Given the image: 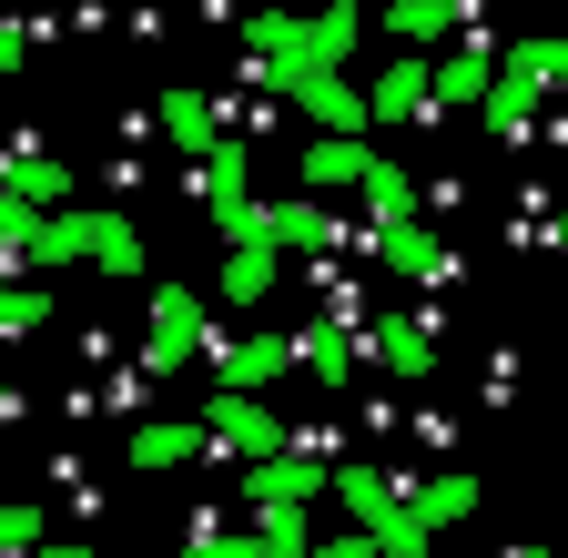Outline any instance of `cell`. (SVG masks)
Instances as JSON below:
<instances>
[{
  "label": "cell",
  "instance_id": "obj_1",
  "mask_svg": "<svg viewBox=\"0 0 568 558\" xmlns=\"http://www.w3.org/2000/svg\"><path fill=\"white\" fill-rule=\"evenodd\" d=\"M244 51H254V82L345 72V61L366 51V11H355V0H325L315 21H295V11H254V21H244Z\"/></svg>",
  "mask_w": 568,
  "mask_h": 558
},
{
  "label": "cell",
  "instance_id": "obj_2",
  "mask_svg": "<svg viewBox=\"0 0 568 558\" xmlns=\"http://www.w3.org/2000/svg\"><path fill=\"white\" fill-rule=\"evenodd\" d=\"M335 508L355 518V538H366L376 558H426V548H437V538L406 518V487L386 467H335Z\"/></svg>",
  "mask_w": 568,
  "mask_h": 558
},
{
  "label": "cell",
  "instance_id": "obj_3",
  "mask_svg": "<svg viewBox=\"0 0 568 558\" xmlns=\"http://www.w3.org/2000/svg\"><path fill=\"white\" fill-rule=\"evenodd\" d=\"M203 437H213V457H244V467H264V457L295 447V427H284L264 396H224V386L203 396Z\"/></svg>",
  "mask_w": 568,
  "mask_h": 558
},
{
  "label": "cell",
  "instance_id": "obj_4",
  "mask_svg": "<svg viewBox=\"0 0 568 558\" xmlns=\"http://www.w3.org/2000/svg\"><path fill=\"white\" fill-rule=\"evenodd\" d=\"M213 356V335H203V295L193 285H153V335H142V376H183Z\"/></svg>",
  "mask_w": 568,
  "mask_h": 558
},
{
  "label": "cell",
  "instance_id": "obj_5",
  "mask_svg": "<svg viewBox=\"0 0 568 558\" xmlns=\"http://www.w3.org/2000/svg\"><path fill=\"white\" fill-rule=\"evenodd\" d=\"M315 498H335V457H315V447H284V457L244 467V508H254V518H274V508H315Z\"/></svg>",
  "mask_w": 568,
  "mask_h": 558
},
{
  "label": "cell",
  "instance_id": "obj_6",
  "mask_svg": "<svg viewBox=\"0 0 568 558\" xmlns=\"http://www.w3.org/2000/svg\"><path fill=\"white\" fill-rule=\"evenodd\" d=\"M284 102H295V112H315V143H366V92H355L345 72H295V82H274Z\"/></svg>",
  "mask_w": 568,
  "mask_h": 558
},
{
  "label": "cell",
  "instance_id": "obj_7",
  "mask_svg": "<svg viewBox=\"0 0 568 558\" xmlns=\"http://www.w3.org/2000/svg\"><path fill=\"white\" fill-rule=\"evenodd\" d=\"M487 92H497V41L467 31L447 61H426V102H437V122H447V112H477Z\"/></svg>",
  "mask_w": 568,
  "mask_h": 558
},
{
  "label": "cell",
  "instance_id": "obj_8",
  "mask_svg": "<svg viewBox=\"0 0 568 558\" xmlns=\"http://www.w3.org/2000/svg\"><path fill=\"white\" fill-rule=\"evenodd\" d=\"M366 366L396 376V386H416L426 366H437V325H426V315H376L366 325Z\"/></svg>",
  "mask_w": 568,
  "mask_h": 558
},
{
  "label": "cell",
  "instance_id": "obj_9",
  "mask_svg": "<svg viewBox=\"0 0 568 558\" xmlns=\"http://www.w3.org/2000/svg\"><path fill=\"white\" fill-rule=\"evenodd\" d=\"M102 254V203H71V214H51L21 254V274H71V264H92Z\"/></svg>",
  "mask_w": 568,
  "mask_h": 558
},
{
  "label": "cell",
  "instance_id": "obj_10",
  "mask_svg": "<svg viewBox=\"0 0 568 558\" xmlns=\"http://www.w3.org/2000/svg\"><path fill=\"white\" fill-rule=\"evenodd\" d=\"M274 376H295V335H244V345H213V386H224V396H264Z\"/></svg>",
  "mask_w": 568,
  "mask_h": 558
},
{
  "label": "cell",
  "instance_id": "obj_11",
  "mask_svg": "<svg viewBox=\"0 0 568 558\" xmlns=\"http://www.w3.org/2000/svg\"><path fill=\"white\" fill-rule=\"evenodd\" d=\"M183 193L203 203V214H234V203H254V153H244V132H224L193 173H183Z\"/></svg>",
  "mask_w": 568,
  "mask_h": 558
},
{
  "label": "cell",
  "instance_id": "obj_12",
  "mask_svg": "<svg viewBox=\"0 0 568 558\" xmlns=\"http://www.w3.org/2000/svg\"><path fill=\"white\" fill-rule=\"evenodd\" d=\"M153 122H163V143H173L183 163H203L213 143H224V102H213V92H193V82H173V92L153 102Z\"/></svg>",
  "mask_w": 568,
  "mask_h": 558
},
{
  "label": "cell",
  "instance_id": "obj_13",
  "mask_svg": "<svg viewBox=\"0 0 568 558\" xmlns=\"http://www.w3.org/2000/svg\"><path fill=\"white\" fill-rule=\"evenodd\" d=\"M193 457H213L203 416H153V427H132V437H122V467H142V477H163V467H193Z\"/></svg>",
  "mask_w": 568,
  "mask_h": 558
},
{
  "label": "cell",
  "instance_id": "obj_14",
  "mask_svg": "<svg viewBox=\"0 0 568 558\" xmlns=\"http://www.w3.org/2000/svg\"><path fill=\"white\" fill-rule=\"evenodd\" d=\"M355 356H366V335H355V315L335 305V315H315L305 335H295V366L315 376V386H355Z\"/></svg>",
  "mask_w": 568,
  "mask_h": 558
},
{
  "label": "cell",
  "instance_id": "obj_15",
  "mask_svg": "<svg viewBox=\"0 0 568 558\" xmlns=\"http://www.w3.org/2000/svg\"><path fill=\"white\" fill-rule=\"evenodd\" d=\"M355 193H366V234H406V224L426 214V183H416V173H396L386 153L366 163V183H355Z\"/></svg>",
  "mask_w": 568,
  "mask_h": 558
},
{
  "label": "cell",
  "instance_id": "obj_16",
  "mask_svg": "<svg viewBox=\"0 0 568 558\" xmlns=\"http://www.w3.org/2000/svg\"><path fill=\"white\" fill-rule=\"evenodd\" d=\"M366 112L376 122H437V102H426V51H396L386 72L366 82Z\"/></svg>",
  "mask_w": 568,
  "mask_h": 558
},
{
  "label": "cell",
  "instance_id": "obj_17",
  "mask_svg": "<svg viewBox=\"0 0 568 558\" xmlns=\"http://www.w3.org/2000/svg\"><path fill=\"white\" fill-rule=\"evenodd\" d=\"M366 254H376L386 274H406V285H447V274H457V254L426 234V224H406V234H366Z\"/></svg>",
  "mask_w": 568,
  "mask_h": 558
},
{
  "label": "cell",
  "instance_id": "obj_18",
  "mask_svg": "<svg viewBox=\"0 0 568 558\" xmlns=\"http://www.w3.org/2000/svg\"><path fill=\"white\" fill-rule=\"evenodd\" d=\"M406 518H416L426 538H447L457 518H477V477H467V467H437L426 487H406Z\"/></svg>",
  "mask_w": 568,
  "mask_h": 558
},
{
  "label": "cell",
  "instance_id": "obj_19",
  "mask_svg": "<svg viewBox=\"0 0 568 558\" xmlns=\"http://www.w3.org/2000/svg\"><path fill=\"white\" fill-rule=\"evenodd\" d=\"M0 183H11V193L31 203V214H71V193H82V183H71V163H51L41 143H31V153H11V163H0Z\"/></svg>",
  "mask_w": 568,
  "mask_h": 558
},
{
  "label": "cell",
  "instance_id": "obj_20",
  "mask_svg": "<svg viewBox=\"0 0 568 558\" xmlns=\"http://www.w3.org/2000/svg\"><path fill=\"white\" fill-rule=\"evenodd\" d=\"M284 285V254L274 244H234L224 264H213V295H224V305H264Z\"/></svg>",
  "mask_w": 568,
  "mask_h": 558
},
{
  "label": "cell",
  "instance_id": "obj_21",
  "mask_svg": "<svg viewBox=\"0 0 568 558\" xmlns=\"http://www.w3.org/2000/svg\"><path fill=\"white\" fill-rule=\"evenodd\" d=\"M497 72L528 82V92H558L568 82V31H518L508 51H497Z\"/></svg>",
  "mask_w": 568,
  "mask_h": 558
},
{
  "label": "cell",
  "instance_id": "obj_22",
  "mask_svg": "<svg viewBox=\"0 0 568 558\" xmlns=\"http://www.w3.org/2000/svg\"><path fill=\"white\" fill-rule=\"evenodd\" d=\"M366 163H376L366 143H305L295 173H305V193H355V183H366Z\"/></svg>",
  "mask_w": 568,
  "mask_h": 558
},
{
  "label": "cell",
  "instance_id": "obj_23",
  "mask_svg": "<svg viewBox=\"0 0 568 558\" xmlns=\"http://www.w3.org/2000/svg\"><path fill=\"white\" fill-rule=\"evenodd\" d=\"M396 41H447V31H467V11H457V0H386V11H376Z\"/></svg>",
  "mask_w": 568,
  "mask_h": 558
},
{
  "label": "cell",
  "instance_id": "obj_24",
  "mask_svg": "<svg viewBox=\"0 0 568 558\" xmlns=\"http://www.w3.org/2000/svg\"><path fill=\"white\" fill-rule=\"evenodd\" d=\"M477 122L497 132V143H528V122H538V92H528V82H508V72H497V92L477 102Z\"/></svg>",
  "mask_w": 568,
  "mask_h": 558
},
{
  "label": "cell",
  "instance_id": "obj_25",
  "mask_svg": "<svg viewBox=\"0 0 568 558\" xmlns=\"http://www.w3.org/2000/svg\"><path fill=\"white\" fill-rule=\"evenodd\" d=\"M183 558H264V528H224V518L203 508V518L183 528Z\"/></svg>",
  "mask_w": 568,
  "mask_h": 558
},
{
  "label": "cell",
  "instance_id": "obj_26",
  "mask_svg": "<svg viewBox=\"0 0 568 558\" xmlns=\"http://www.w3.org/2000/svg\"><path fill=\"white\" fill-rule=\"evenodd\" d=\"M41 224H51V214H31V203L0 183V264H11V274H21V254H31V234H41Z\"/></svg>",
  "mask_w": 568,
  "mask_h": 558
},
{
  "label": "cell",
  "instance_id": "obj_27",
  "mask_svg": "<svg viewBox=\"0 0 568 558\" xmlns=\"http://www.w3.org/2000/svg\"><path fill=\"white\" fill-rule=\"evenodd\" d=\"M264 528V558H315V528H305V508H274V518H254Z\"/></svg>",
  "mask_w": 568,
  "mask_h": 558
},
{
  "label": "cell",
  "instance_id": "obj_28",
  "mask_svg": "<svg viewBox=\"0 0 568 558\" xmlns=\"http://www.w3.org/2000/svg\"><path fill=\"white\" fill-rule=\"evenodd\" d=\"M41 315H51V295H41V285H0V335H11V345H21V335H41Z\"/></svg>",
  "mask_w": 568,
  "mask_h": 558
},
{
  "label": "cell",
  "instance_id": "obj_29",
  "mask_svg": "<svg viewBox=\"0 0 568 558\" xmlns=\"http://www.w3.org/2000/svg\"><path fill=\"white\" fill-rule=\"evenodd\" d=\"M102 274H142V234L122 224V214H102V254H92Z\"/></svg>",
  "mask_w": 568,
  "mask_h": 558
},
{
  "label": "cell",
  "instance_id": "obj_30",
  "mask_svg": "<svg viewBox=\"0 0 568 558\" xmlns=\"http://www.w3.org/2000/svg\"><path fill=\"white\" fill-rule=\"evenodd\" d=\"M31 548H51V538H41V508L11 498V508H0V558H31Z\"/></svg>",
  "mask_w": 568,
  "mask_h": 558
},
{
  "label": "cell",
  "instance_id": "obj_31",
  "mask_svg": "<svg viewBox=\"0 0 568 558\" xmlns=\"http://www.w3.org/2000/svg\"><path fill=\"white\" fill-rule=\"evenodd\" d=\"M21 61H31V21H0V82H11Z\"/></svg>",
  "mask_w": 568,
  "mask_h": 558
},
{
  "label": "cell",
  "instance_id": "obj_32",
  "mask_svg": "<svg viewBox=\"0 0 568 558\" xmlns=\"http://www.w3.org/2000/svg\"><path fill=\"white\" fill-rule=\"evenodd\" d=\"M315 558H376V548H366V538L345 528V538H315Z\"/></svg>",
  "mask_w": 568,
  "mask_h": 558
},
{
  "label": "cell",
  "instance_id": "obj_33",
  "mask_svg": "<svg viewBox=\"0 0 568 558\" xmlns=\"http://www.w3.org/2000/svg\"><path fill=\"white\" fill-rule=\"evenodd\" d=\"M31 558H102V548H82V538H51V548H31Z\"/></svg>",
  "mask_w": 568,
  "mask_h": 558
},
{
  "label": "cell",
  "instance_id": "obj_34",
  "mask_svg": "<svg viewBox=\"0 0 568 558\" xmlns=\"http://www.w3.org/2000/svg\"><path fill=\"white\" fill-rule=\"evenodd\" d=\"M11 416H21V396H11V386H0V427H11Z\"/></svg>",
  "mask_w": 568,
  "mask_h": 558
},
{
  "label": "cell",
  "instance_id": "obj_35",
  "mask_svg": "<svg viewBox=\"0 0 568 558\" xmlns=\"http://www.w3.org/2000/svg\"><path fill=\"white\" fill-rule=\"evenodd\" d=\"M497 558H548V548H528V538H518V548H497Z\"/></svg>",
  "mask_w": 568,
  "mask_h": 558
},
{
  "label": "cell",
  "instance_id": "obj_36",
  "mask_svg": "<svg viewBox=\"0 0 568 558\" xmlns=\"http://www.w3.org/2000/svg\"><path fill=\"white\" fill-rule=\"evenodd\" d=\"M548 234H558V244H568V193H558V224H548Z\"/></svg>",
  "mask_w": 568,
  "mask_h": 558
},
{
  "label": "cell",
  "instance_id": "obj_37",
  "mask_svg": "<svg viewBox=\"0 0 568 558\" xmlns=\"http://www.w3.org/2000/svg\"><path fill=\"white\" fill-rule=\"evenodd\" d=\"M0 285H21V274H11V264H0Z\"/></svg>",
  "mask_w": 568,
  "mask_h": 558
},
{
  "label": "cell",
  "instance_id": "obj_38",
  "mask_svg": "<svg viewBox=\"0 0 568 558\" xmlns=\"http://www.w3.org/2000/svg\"><path fill=\"white\" fill-rule=\"evenodd\" d=\"M558 467H568V437H558Z\"/></svg>",
  "mask_w": 568,
  "mask_h": 558
}]
</instances>
